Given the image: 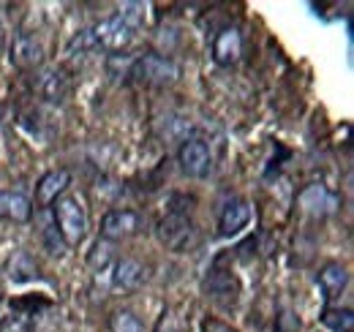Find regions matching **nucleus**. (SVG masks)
<instances>
[{
  "label": "nucleus",
  "instance_id": "nucleus-3",
  "mask_svg": "<svg viewBox=\"0 0 354 332\" xmlns=\"http://www.w3.org/2000/svg\"><path fill=\"white\" fill-rule=\"evenodd\" d=\"M129 77L133 82L145 84V87H167V84H175L180 77V66H177L172 57L167 55H139L133 57L131 68H129Z\"/></svg>",
  "mask_w": 354,
  "mask_h": 332
},
{
  "label": "nucleus",
  "instance_id": "nucleus-10",
  "mask_svg": "<svg viewBox=\"0 0 354 332\" xmlns=\"http://www.w3.org/2000/svg\"><path fill=\"white\" fill-rule=\"evenodd\" d=\"M251 223V205L245 199H229L218 212V234L234 237Z\"/></svg>",
  "mask_w": 354,
  "mask_h": 332
},
{
  "label": "nucleus",
  "instance_id": "nucleus-8",
  "mask_svg": "<svg viewBox=\"0 0 354 332\" xmlns=\"http://www.w3.org/2000/svg\"><path fill=\"white\" fill-rule=\"evenodd\" d=\"M33 87L49 104H63L68 98V93H71V82H68L63 68H44V71H39L36 80H33Z\"/></svg>",
  "mask_w": 354,
  "mask_h": 332
},
{
  "label": "nucleus",
  "instance_id": "nucleus-12",
  "mask_svg": "<svg viewBox=\"0 0 354 332\" xmlns=\"http://www.w3.org/2000/svg\"><path fill=\"white\" fill-rule=\"evenodd\" d=\"M147 278V267L136 259H118L112 267V286L118 291H133L139 289Z\"/></svg>",
  "mask_w": 354,
  "mask_h": 332
},
{
  "label": "nucleus",
  "instance_id": "nucleus-11",
  "mask_svg": "<svg viewBox=\"0 0 354 332\" xmlns=\"http://www.w3.org/2000/svg\"><path fill=\"white\" fill-rule=\"evenodd\" d=\"M71 185V172L68 169H52V172H46L44 177L39 180V185H36V205L39 208H52L63 194H66V188Z\"/></svg>",
  "mask_w": 354,
  "mask_h": 332
},
{
  "label": "nucleus",
  "instance_id": "nucleus-15",
  "mask_svg": "<svg viewBox=\"0 0 354 332\" xmlns=\"http://www.w3.org/2000/svg\"><path fill=\"white\" fill-rule=\"evenodd\" d=\"M346 284H349V273H346V267L341 261H330V264H324L319 270V286L324 291V299L341 297V291L346 289Z\"/></svg>",
  "mask_w": 354,
  "mask_h": 332
},
{
  "label": "nucleus",
  "instance_id": "nucleus-4",
  "mask_svg": "<svg viewBox=\"0 0 354 332\" xmlns=\"http://www.w3.org/2000/svg\"><path fill=\"white\" fill-rule=\"evenodd\" d=\"M177 164L183 169V174H188L194 180H202V177H207L213 172V153H210L205 139L185 136L180 150H177Z\"/></svg>",
  "mask_w": 354,
  "mask_h": 332
},
{
  "label": "nucleus",
  "instance_id": "nucleus-7",
  "mask_svg": "<svg viewBox=\"0 0 354 332\" xmlns=\"http://www.w3.org/2000/svg\"><path fill=\"white\" fill-rule=\"evenodd\" d=\"M240 57H243V33H240V28L226 25L213 39V60L221 68H232L240 63Z\"/></svg>",
  "mask_w": 354,
  "mask_h": 332
},
{
  "label": "nucleus",
  "instance_id": "nucleus-22",
  "mask_svg": "<svg viewBox=\"0 0 354 332\" xmlns=\"http://www.w3.org/2000/svg\"><path fill=\"white\" fill-rule=\"evenodd\" d=\"M0 332H30V322L25 316H6L0 319Z\"/></svg>",
  "mask_w": 354,
  "mask_h": 332
},
{
  "label": "nucleus",
  "instance_id": "nucleus-2",
  "mask_svg": "<svg viewBox=\"0 0 354 332\" xmlns=\"http://www.w3.org/2000/svg\"><path fill=\"white\" fill-rule=\"evenodd\" d=\"M158 237H161V243L167 248L175 250V253H188L199 243L196 223L191 221L185 208H169V212L158 223Z\"/></svg>",
  "mask_w": 354,
  "mask_h": 332
},
{
  "label": "nucleus",
  "instance_id": "nucleus-9",
  "mask_svg": "<svg viewBox=\"0 0 354 332\" xmlns=\"http://www.w3.org/2000/svg\"><path fill=\"white\" fill-rule=\"evenodd\" d=\"M11 63L22 71H33L44 63V44L30 33H19L11 44Z\"/></svg>",
  "mask_w": 354,
  "mask_h": 332
},
{
  "label": "nucleus",
  "instance_id": "nucleus-1",
  "mask_svg": "<svg viewBox=\"0 0 354 332\" xmlns=\"http://www.w3.org/2000/svg\"><path fill=\"white\" fill-rule=\"evenodd\" d=\"M52 215H55V232L60 234L63 246L77 248L88 234V210L82 205V199L63 194L52 205Z\"/></svg>",
  "mask_w": 354,
  "mask_h": 332
},
{
  "label": "nucleus",
  "instance_id": "nucleus-14",
  "mask_svg": "<svg viewBox=\"0 0 354 332\" xmlns=\"http://www.w3.org/2000/svg\"><path fill=\"white\" fill-rule=\"evenodd\" d=\"M300 205H303V210L310 212V215L324 218V215L335 212L338 199H335V194H330V191L322 188V185H308V188L300 194Z\"/></svg>",
  "mask_w": 354,
  "mask_h": 332
},
{
  "label": "nucleus",
  "instance_id": "nucleus-19",
  "mask_svg": "<svg viewBox=\"0 0 354 332\" xmlns=\"http://www.w3.org/2000/svg\"><path fill=\"white\" fill-rule=\"evenodd\" d=\"M90 267H93L95 273L115 267V248H112V243L98 240V243L93 246V250H90Z\"/></svg>",
  "mask_w": 354,
  "mask_h": 332
},
{
  "label": "nucleus",
  "instance_id": "nucleus-25",
  "mask_svg": "<svg viewBox=\"0 0 354 332\" xmlns=\"http://www.w3.org/2000/svg\"><path fill=\"white\" fill-rule=\"evenodd\" d=\"M3 44H6V30H3V25H0V52H3Z\"/></svg>",
  "mask_w": 354,
  "mask_h": 332
},
{
  "label": "nucleus",
  "instance_id": "nucleus-13",
  "mask_svg": "<svg viewBox=\"0 0 354 332\" xmlns=\"http://www.w3.org/2000/svg\"><path fill=\"white\" fill-rule=\"evenodd\" d=\"M0 218L11 223H28L33 218V202L22 191H0Z\"/></svg>",
  "mask_w": 354,
  "mask_h": 332
},
{
  "label": "nucleus",
  "instance_id": "nucleus-17",
  "mask_svg": "<svg viewBox=\"0 0 354 332\" xmlns=\"http://www.w3.org/2000/svg\"><path fill=\"white\" fill-rule=\"evenodd\" d=\"M36 275H39V264L33 261V256L28 250H17L11 256V261H8V278L22 284V281H30Z\"/></svg>",
  "mask_w": 354,
  "mask_h": 332
},
{
  "label": "nucleus",
  "instance_id": "nucleus-23",
  "mask_svg": "<svg viewBox=\"0 0 354 332\" xmlns=\"http://www.w3.org/2000/svg\"><path fill=\"white\" fill-rule=\"evenodd\" d=\"M156 332H180L177 330V319L172 316V311H164V316H161L158 324H156Z\"/></svg>",
  "mask_w": 354,
  "mask_h": 332
},
{
  "label": "nucleus",
  "instance_id": "nucleus-18",
  "mask_svg": "<svg viewBox=\"0 0 354 332\" xmlns=\"http://www.w3.org/2000/svg\"><path fill=\"white\" fill-rule=\"evenodd\" d=\"M322 322L333 332H354V313L349 308H327L322 313Z\"/></svg>",
  "mask_w": 354,
  "mask_h": 332
},
{
  "label": "nucleus",
  "instance_id": "nucleus-5",
  "mask_svg": "<svg viewBox=\"0 0 354 332\" xmlns=\"http://www.w3.org/2000/svg\"><path fill=\"white\" fill-rule=\"evenodd\" d=\"M133 33H136V30H133L120 14L106 17V19H101V22L93 28V39H95V44H98L101 49H106V52H123V49L133 42Z\"/></svg>",
  "mask_w": 354,
  "mask_h": 332
},
{
  "label": "nucleus",
  "instance_id": "nucleus-16",
  "mask_svg": "<svg viewBox=\"0 0 354 332\" xmlns=\"http://www.w3.org/2000/svg\"><path fill=\"white\" fill-rule=\"evenodd\" d=\"M207 291L213 294V299L216 302H221V305H234V299H237V284H234V278H232V273H226L221 270L218 264L210 270V286Z\"/></svg>",
  "mask_w": 354,
  "mask_h": 332
},
{
  "label": "nucleus",
  "instance_id": "nucleus-20",
  "mask_svg": "<svg viewBox=\"0 0 354 332\" xmlns=\"http://www.w3.org/2000/svg\"><path fill=\"white\" fill-rule=\"evenodd\" d=\"M109 330L112 332H145V327H142V322L133 316L131 311H118V313H112V319H109Z\"/></svg>",
  "mask_w": 354,
  "mask_h": 332
},
{
  "label": "nucleus",
  "instance_id": "nucleus-6",
  "mask_svg": "<svg viewBox=\"0 0 354 332\" xmlns=\"http://www.w3.org/2000/svg\"><path fill=\"white\" fill-rule=\"evenodd\" d=\"M142 232V215L136 210H109L101 218V240L120 243Z\"/></svg>",
  "mask_w": 354,
  "mask_h": 332
},
{
  "label": "nucleus",
  "instance_id": "nucleus-24",
  "mask_svg": "<svg viewBox=\"0 0 354 332\" xmlns=\"http://www.w3.org/2000/svg\"><path fill=\"white\" fill-rule=\"evenodd\" d=\"M202 332H234L229 324H223L218 319H205V324H202Z\"/></svg>",
  "mask_w": 354,
  "mask_h": 332
},
{
  "label": "nucleus",
  "instance_id": "nucleus-21",
  "mask_svg": "<svg viewBox=\"0 0 354 332\" xmlns=\"http://www.w3.org/2000/svg\"><path fill=\"white\" fill-rule=\"evenodd\" d=\"M80 49V55H88V52H93V49H98V44H95V39H93V30H82L74 42H71V46H68V52L74 55Z\"/></svg>",
  "mask_w": 354,
  "mask_h": 332
}]
</instances>
